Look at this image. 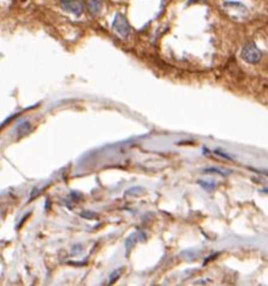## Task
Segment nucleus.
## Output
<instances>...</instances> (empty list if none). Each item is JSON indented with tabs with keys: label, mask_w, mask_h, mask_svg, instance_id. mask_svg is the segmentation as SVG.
<instances>
[{
	"label": "nucleus",
	"mask_w": 268,
	"mask_h": 286,
	"mask_svg": "<svg viewBox=\"0 0 268 286\" xmlns=\"http://www.w3.org/2000/svg\"><path fill=\"white\" fill-rule=\"evenodd\" d=\"M242 58L249 64H257L262 58V52L254 42H248L242 49Z\"/></svg>",
	"instance_id": "obj_1"
},
{
	"label": "nucleus",
	"mask_w": 268,
	"mask_h": 286,
	"mask_svg": "<svg viewBox=\"0 0 268 286\" xmlns=\"http://www.w3.org/2000/svg\"><path fill=\"white\" fill-rule=\"evenodd\" d=\"M113 29L120 38H124L126 39L129 35V32H131V27L127 22V20L122 16V15L116 14L115 18H114V22H113Z\"/></svg>",
	"instance_id": "obj_2"
},
{
	"label": "nucleus",
	"mask_w": 268,
	"mask_h": 286,
	"mask_svg": "<svg viewBox=\"0 0 268 286\" xmlns=\"http://www.w3.org/2000/svg\"><path fill=\"white\" fill-rule=\"evenodd\" d=\"M61 6L67 12H72L75 15H81L83 14V10H84L83 4L79 0H65V2L61 3Z\"/></svg>",
	"instance_id": "obj_3"
},
{
	"label": "nucleus",
	"mask_w": 268,
	"mask_h": 286,
	"mask_svg": "<svg viewBox=\"0 0 268 286\" xmlns=\"http://www.w3.org/2000/svg\"><path fill=\"white\" fill-rule=\"evenodd\" d=\"M86 6H88V10L90 11V14L97 15L101 11L102 4H101L100 0H86Z\"/></svg>",
	"instance_id": "obj_4"
},
{
	"label": "nucleus",
	"mask_w": 268,
	"mask_h": 286,
	"mask_svg": "<svg viewBox=\"0 0 268 286\" xmlns=\"http://www.w3.org/2000/svg\"><path fill=\"white\" fill-rule=\"evenodd\" d=\"M121 273H122V268L114 270L112 274L109 275V284H114V282L118 280V279L120 278V275H121Z\"/></svg>",
	"instance_id": "obj_5"
},
{
	"label": "nucleus",
	"mask_w": 268,
	"mask_h": 286,
	"mask_svg": "<svg viewBox=\"0 0 268 286\" xmlns=\"http://www.w3.org/2000/svg\"><path fill=\"white\" fill-rule=\"evenodd\" d=\"M18 131H20V134L21 135H24V134H27L28 132L30 131V124L29 122H23V124H21L20 126H18V128H17Z\"/></svg>",
	"instance_id": "obj_6"
},
{
	"label": "nucleus",
	"mask_w": 268,
	"mask_h": 286,
	"mask_svg": "<svg viewBox=\"0 0 268 286\" xmlns=\"http://www.w3.org/2000/svg\"><path fill=\"white\" fill-rule=\"evenodd\" d=\"M200 186H202L206 189H213L214 188V184H209V182H205V181H199Z\"/></svg>",
	"instance_id": "obj_7"
},
{
	"label": "nucleus",
	"mask_w": 268,
	"mask_h": 286,
	"mask_svg": "<svg viewBox=\"0 0 268 286\" xmlns=\"http://www.w3.org/2000/svg\"><path fill=\"white\" fill-rule=\"evenodd\" d=\"M202 2V0H189V4H194V3H199Z\"/></svg>",
	"instance_id": "obj_8"
}]
</instances>
